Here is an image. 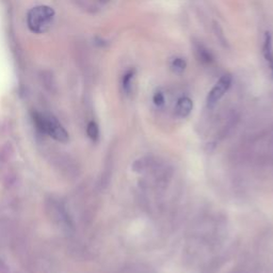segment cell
<instances>
[{"mask_svg":"<svg viewBox=\"0 0 273 273\" xmlns=\"http://www.w3.org/2000/svg\"><path fill=\"white\" fill-rule=\"evenodd\" d=\"M262 54L266 61L273 58V40L271 32L267 31L264 36V44H262Z\"/></svg>","mask_w":273,"mask_h":273,"instance_id":"8992f818","label":"cell"},{"mask_svg":"<svg viewBox=\"0 0 273 273\" xmlns=\"http://www.w3.org/2000/svg\"><path fill=\"white\" fill-rule=\"evenodd\" d=\"M267 63H268V66H269L270 70H271V73H272V76H273V58H271L270 60H268Z\"/></svg>","mask_w":273,"mask_h":273,"instance_id":"8fae6325","label":"cell"},{"mask_svg":"<svg viewBox=\"0 0 273 273\" xmlns=\"http://www.w3.org/2000/svg\"><path fill=\"white\" fill-rule=\"evenodd\" d=\"M136 76V70L134 68H130L128 70L126 73L124 74L123 78H122V86H123V90L125 93L130 94V91H132V82H134V78Z\"/></svg>","mask_w":273,"mask_h":273,"instance_id":"ba28073f","label":"cell"},{"mask_svg":"<svg viewBox=\"0 0 273 273\" xmlns=\"http://www.w3.org/2000/svg\"><path fill=\"white\" fill-rule=\"evenodd\" d=\"M54 10L48 6L32 8L27 14V26L34 34H44L52 25Z\"/></svg>","mask_w":273,"mask_h":273,"instance_id":"6da1fadb","label":"cell"},{"mask_svg":"<svg viewBox=\"0 0 273 273\" xmlns=\"http://www.w3.org/2000/svg\"><path fill=\"white\" fill-rule=\"evenodd\" d=\"M196 54L198 61L202 62L203 64H207V66H210V64H212L214 60L210 50L202 44L196 45Z\"/></svg>","mask_w":273,"mask_h":273,"instance_id":"5b68a950","label":"cell"},{"mask_svg":"<svg viewBox=\"0 0 273 273\" xmlns=\"http://www.w3.org/2000/svg\"><path fill=\"white\" fill-rule=\"evenodd\" d=\"M232 78L230 74L223 75L216 82L210 92L207 95V106L208 107H214L216 102H218L223 96L226 94L232 86Z\"/></svg>","mask_w":273,"mask_h":273,"instance_id":"3957f363","label":"cell"},{"mask_svg":"<svg viewBox=\"0 0 273 273\" xmlns=\"http://www.w3.org/2000/svg\"><path fill=\"white\" fill-rule=\"evenodd\" d=\"M152 102H154L155 105L157 107H162L164 105V95L162 94V92H160V91H157L154 96H152Z\"/></svg>","mask_w":273,"mask_h":273,"instance_id":"30bf717a","label":"cell"},{"mask_svg":"<svg viewBox=\"0 0 273 273\" xmlns=\"http://www.w3.org/2000/svg\"><path fill=\"white\" fill-rule=\"evenodd\" d=\"M86 132L91 140L98 141V136H100V130H98V124H96L95 122L89 123V125H88V128H86Z\"/></svg>","mask_w":273,"mask_h":273,"instance_id":"9c48e42d","label":"cell"},{"mask_svg":"<svg viewBox=\"0 0 273 273\" xmlns=\"http://www.w3.org/2000/svg\"><path fill=\"white\" fill-rule=\"evenodd\" d=\"M170 68L175 74H182L187 68V61L182 57H175L170 61Z\"/></svg>","mask_w":273,"mask_h":273,"instance_id":"52a82bcc","label":"cell"},{"mask_svg":"<svg viewBox=\"0 0 273 273\" xmlns=\"http://www.w3.org/2000/svg\"><path fill=\"white\" fill-rule=\"evenodd\" d=\"M192 109H194V102L188 96H182L176 102L175 112L180 118L188 116L191 114Z\"/></svg>","mask_w":273,"mask_h":273,"instance_id":"277c9868","label":"cell"},{"mask_svg":"<svg viewBox=\"0 0 273 273\" xmlns=\"http://www.w3.org/2000/svg\"><path fill=\"white\" fill-rule=\"evenodd\" d=\"M32 118H34V122L40 132L50 136L52 138L60 142H66L68 140V134L58 122V120L52 116H45L34 112Z\"/></svg>","mask_w":273,"mask_h":273,"instance_id":"7a4b0ae2","label":"cell"}]
</instances>
